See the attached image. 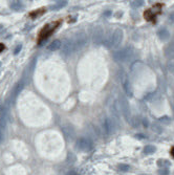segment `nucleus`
I'll use <instances>...</instances> for the list:
<instances>
[{"instance_id": "f257e3e1", "label": "nucleus", "mask_w": 174, "mask_h": 175, "mask_svg": "<svg viewBox=\"0 0 174 175\" xmlns=\"http://www.w3.org/2000/svg\"><path fill=\"white\" fill-rule=\"evenodd\" d=\"M112 57L115 62H127L129 60L133 59L134 49L132 46H127L125 48H122L120 51L113 52Z\"/></svg>"}, {"instance_id": "f03ea898", "label": "nucleus", "mask_w": 174, "mask_h": 175, "mask_svg": "<svg viewBox=\"0 0 174 175\" xmlns=\"http://www.w3.org/2000/svg\"><path fill=\"white\" fill-rule=\"evenodd\" d=\"M119 104H120V108L121 111L123 113L124 117H125L127 121H130L131 119V111H130V106H129L128 100L124 94H120L119 97Z\"/></svg>"}, {"instance_id": "7ed1b4c3", "label": "nucleus", "mask_w": 174, "mask_h": 175, "mask_svg": "<svg viewBox=\"0 0 174 175\" xmlns=\"http://www.w3.org/2000/svg\"><path fill=\"white\" fill-rule=\"evenodd\" d=\"M59 24H60V22H55V23H51V24H48V25L44 26L43 29L40 32V35H39V43H41V41H43V40L48 38V37L51 35V32L56 29V27L58 26Z\"/></svg>"}, {"instance_id": "20e7f679", "label": "nucleus", "mask_w": 174, "mask_h": 175, "mask_svg": "<svg viewBox=\"0 0 174 175\" xmlns=\"http://www.w3.org/2000/svg\"><path fill=\"white\" fill-rule=\"evenodd\" d=\"M77 148L81 151H89L93 148V142L88 137H80L77 141Z\"/></svg>"}, {"instance_id": "39448f33", "label": "nucleus", "mask_w": 174, "mask_h": 175, "mask_svg": "<svg viewBox=\"0 0 174 175\" xmlns=\"http://www.w3.org/2000/svg\"><path fill=\"white\" fill-rule=\"evenodd\" d=\"M124 32L121 29H116L115 31L112 32V47L116 48L121 45L122 41H123Z\"/></svg>"}, {"instance_id": "423d86ee", "label": "nucleus", "mask_w": 174, "mask_h": 175, "mask_svg": "<svg viewBox=\"0 0 174 175\" xmlns=\"http://www.w3.org/2000/svg\"><path fill=\"white\" fill-rule=\"evenodd\" d=\"M93 43L96 45H99V44L103 43V40H104V31L101 26H96L93 31Z\"/></svg>"}, {"instance_id": "0eeeda50", "label": "nucleus", "mask_w": 174, "mask_h": 175, "mask_svg": "<svg viewBox=\"0 0 174 175\" xmlns=\"http://www.w3.org/2000/svg\"><path fill=\"white\" fill-rule=\"evenodd\" d=\"M122 84H123V88H124V90H125L126 92V94L129 97H132V88H131V84H130V82H129V79H128V77H127V74H125V72H123V74H122Z\"/></svg>"}, {"instance_id": "6e6552de", "label": "nucleus", "mask_w": 174, "mask_h": 175, "mask_svg": "<svg viewBox=\"0 0 174 175\" xmlns=\"http://www.w3.org/2000/svg\"><path fill=\"white\" fill-rule=\"evenodd\" d=\"M87 42V37L85 36V34L81 32L77 36L76 41L74 42V51H78V49H81L82 47L86 44Z\"/></svg>"}, {"instance_id": "1a4fd4ad", "label": "nucleus", "mask_w": 174, "mask_h": 175, "mask_svg": "<svg viewBox=\"0 0 174 175\" xmlns=\"http://www.w3.org/2000/svg\"><path fill=\"white\" fill-rule=\"evenodd\" d=\"M104 127H105V131L106 133L108 134V135H110V134L114 133V131H115V121H114L113 119H106L105 120V123H104Z\"/></svg>"}, {"instance_id": "9d476101", "label": "nucleus", "mask_w": 174, "mask_h": 175, "mask_svg": "<svg viewBox=\"0 0 174 175\" xmlns=\"http://www.w3.org/2000/svg\"><path fill=\"white\" fill-rule=\"evenodd\" d=\"M73 51H74V42L70 41V40H66L63 43V45H62V54L64 56H67V55L71 54Z\"/></svg>"}, {"instance_id": "9b49d317", "label": "nucleus", "mask_w": 174, "mask_h": 175, "mask_svg": "<svg viewBox=\"0 0 174 175\" xmlns=\"http://www.w3.org/2000/svg\"><path fill=\"white\" fill-rule=\"evenodd\" d=\"M157 36L161 41L165 42V41H168V40L170 39V32H169V31L166 29V27H161V29H158Z\"/></svg>"}, {"instance_id": "f8f14e48", "label": "nucleus", "mask_w": 174, "mask_h": 175, "mask_svg": "<svg viewBox=\"0 0 174 175\" xmlns=\"http://www.w3.org/2000/svg\"><path fill=\"white\" fill-rule=\"evenodd\" d=\"M62 131H63L64 136H65L67 139H73L74 137V130L73 127L66 126L64 127V128H62Z\"/></svg>"}, {"instance_id": "ddd939ff", "label": "nucleus", "mask_w": 174, "mask_h": 175, "mask_svg": "<svg viewBox=\"0 0 174 175\" xmlns=\"http://www.w3.org/2000/svg\"><path fill=\"white\" fill-rule=\"evenodd\" d=\"M164 52H165V56L167 57V58H169V59L174 58V43L173 42L171 44H168V45L165 47Z\"/></svg>"}, {"instance_id": "4468645a", "label": "nucleus", "mask_w": 174, "mask_h": 175, "mask_svg": "<svg viewBox=\"0 0 174 175\" xmlns=\"http://www.w3.org/2000/svg\"><path fill=\"white\" fill-rule=\"evenodd\" d=\"M60 47H61V41L60 40H55V41H53L49 44L48 49L51 51H58Z\"/></svg>"}, {"instance_id": "2eb2a0df", "label": "nucleus", "mask_w": 174, "mask_h": 175, "mask_svg": "<svg viewBox=\"0 0 174 175\" xmlns=\"http://www.w3.org/2000/svg\"><path fill=\"white\" fill-rule=\"evenodd\" d=\"M157 166L161 167V168H168V167L170 166V162L167 161V159L161 158V159H158V161H157Z\"/></svg>"}, {"instance_id": "dca6fc26", "label": "nucleus", "mask_w": 174, "mask_h": 175, "mask_svg": "<svg viewBox=\"0 0 174 175\" xmlns=\"http://www.w3.org/2000/svg\"><path fill=\"white\" fill-rule=\"evenodd\" d=\"M130 6L131 7H133V9H138V7L144 6V1L143 0H134V1L130 2Z\"/></svg>"}, {"instance_id": "f3484780", "label": "nucleus", "mask_w": 174, "mask_h": 175, "mask_svg": "<svg viewBox=\"0 0 174 175\" xmlns=\"http://www.w3.org/2000/svg\"><path fill=\"white\" fill-rule=\"evenodd\" d=\"M156 148L152 145H148V146H146L145 148H144V153L145 154H152L155 152Z\"/></svg>"}, {"instance_id": "a211bd4d", "label": "nucleus", "mask_w": 174, "mask_h": 175, "mask_svg": "<svg viewBox=\"0 0 174 175\" xmlns=\"http://www.w3.org/2000/svg\"><path fill=\"white\" fill-rule=\"evenodd\" d=\"M11 7L13 10H15V11H19L20 9H22V4L20 1H12Z\"/></svg>"}, {"instance_id": "6ab92c4d", "label": "nucleus", "mask_w": 174, "mask_h": 175, "mask_svg": "<svg viewBox=\"0 0 174 175\" xmlns=\"http://www.w3.org/2000/svg\"><path fill=\"white\" fill-rule=\"evenodd\" d=\"M67 4V1H57V3L55 4V6H51V9L53 10H58V9H61V7L65 6Z\"/></svg>"}, {"instance_id": "aec40b11", "label": "nucleus", "mask_w": 174, "mask_h": 175, "mask_svg": "<svg viewBox=\"0 0 174 175\" xmlns=\"http://www.w3.org/2000/svg\"><path fill=\"white\" fill-rule=\"evenodd\" d=\"M4 123H6V110L3 109L0 111V125L4 126Z\"/></svg>"}, {"instance_id": "412c9836", "label": "nucleus", "mask_w": 174, "mask_h": 175, "mask_svg": "<svg viewBox=\"0 0 174 175\" xmlns=\"http://www.w3.org/2000/svg\"><path fill=\"white\" fill-rule=\"evenodd\" d=\"M160 122L161 123H163V124H166V125H168V124H170L171 123V119L169 116H161V117H160Z\"/></svg>"}, {"instance_id": "4be33fe9", "label": "nucleus", "mask_w": 174, "mask_h": 175, "mask_svg": "<svg viewBox=\"0 0 174 175\" xmlns=\"http://www.w3.org/2000/svg\"><path fill=\"white\" fill-rule=\"evenodd\" d=\"M119 170L122 172H127L130 170V167L128 166V165H125V164H121V165H119Z\"/></svg>"}, {"instance_id": "5701e85b", "label": "nucleus", "mask_w": 174, "mask_h": 175, "mask_svg": "<svg viewBox=\"0 0 174 175\" xmlns=\"http://www.w3.org/2000/svg\"><path fill=\"white\" fill-rule=\"evenodd\" d=\"M22 88H23V84L22 83H19L18 85H17L16 88H15V90H14V97H16L17 94L22 90Z\"/></svg>"}, {"instance_id": "b1692460", "label": "nucleus", "mask_w": 174, "mask_h": 175, "mask_svg": "<svg viewBox=\"0 0 174 175\" xmlns=\"http://www.w3.org/2000/svg\"><path fill=\"white\" fill-rule=\"evenodd\" d=\"M45 12V10H38V11H36V12H33V13H31L29 14V16L31 17H36V16H40V15H42Z\"/></svg>"}, {"instance_id": "393cba45", "label": "nucleus", "mask_w": 174, "mask_h": 175, "mask_svg": "<svg viewBox=\"0 0 174 175\" xmlns=\"http://www.w3.org/2000/svg\"><path fill=\"white\" fill-rule=\"evenodd\" d=\"M170 172L167 168H161V170H158V175H169Z\"/></svg>"}, {"instance_id": "a878e982", "label": "nucleus", "mask_w": 174, "mask_h": 175, "mask_svg": "<svg viewBox=\"0 0 174 175\" xmlns=\"http://www.w3.org/2000/svg\"><path fill=\"white\" fill-rule=\"evenodd\" d=\"M152 130L154 132H156V133H161V128L158 126L157 124H153L152 125Z\"/></svg>"}, {"instance_id": "bb28decb", "label": "nucleus", "mask_w": 174, "mask_h": 175, "mask_svg": "<svg viewBox=\"0 0 174 175\" xmlns=\"http://www.w3.org/2000/svg\"><path fill=\"white\" fill-rule=\"evenodd\" d=\"M168 69H169V71H170L171 74L174 76V63H169L168 64Z\"/></svg>"}, {"instance_id": "cd10ccee", "label": "nucleus", "mask_w": 174, "mask_h": 175, "mask_svg": "<svg viewBox=\"0 0 174 175\" xmlns=\"http://www.w3.org/2000/svg\"><path fill=\"white\" fill-rule=\"evenodd\" d=\"M21 48H22L21 44H19V45H18V46H17V47H16V49H15L14 54H15V55H17V54H18V52H19V51H21Z\"/></svg>"}, {"instance_id": "c85d7f7f", "label": "nucleus", "mask_w": 174, "mask_h": 175, "mask_svg": "<svg viewBox=\"0 0 174 175\" xmlns=\"http://www.w3.org/2000/svg\"><path fill=\"white\" fill-rule=\"evenodd\" d=\"M169 21H170V22H173L174 21V13L169 15Z\"/></svg>"}, {"instance_id": "c756f323", "label": "nucleus", "mask_w": 174, "mask_h": 175, "mask_svg": "<svg viewBox=\"0 0 174 175\" xmlns=\"http://www.w3.org/2000/svg\"><path fill=\"white\" fill-rule=\"evenodd\" d=\"M3 142V133H2V130L0 128V144Z\"/></svg>"}, {"instance_id": "7c9ffc66", "label": "nucleus", "mask_w": 174, "mask_h": 175, "mask_svg": "<svg viewBox=\"0 0 174 175\" xmlns=\"http://www.w3.org/2000/svg\"><path fill=\"white\" fill-rule=\"evenodd\" d=\"M4 48H6V46H4V45H3V44H2V43H0V52H1L2 51H3Z\"/></svg>"}, {"instance_id": "2f4dec72", "label": "nucleus", "mask_w": 174, "mask_h": 175, "mask_svg": "<svg viewBox=\"0 0 174 175\" xmlns=\"http://www.w3.org/2000/svg\"><path fill=\"white\" fill-rule=\"evenodd\" d=\"M144 125H145V126H147V125H148V121H147V120H144Z\"/></svg>"}, {"instance_id": "473e14b6", "label": "nucleus", "mask_w": 174, "mask_h": 175, "mask_svg": "<svg viewBox=\"0 0 174 175\" xmlns=\"http://www.w3.org/2000/svg\"><path fill=\"white\" fill-rule=\"evenodd\" d=\"M171 153H172V155L174 156V148L172 149V151H171Z\"/></svg>"}, {"instance_id": "72a5a7b5", "label": "nucleus", "mask_w": 174, "mask_h": 175, "mask_svg": "<svg viewBox=\"0 0 174 175\" xmlns=\"http://www.w3.org/2000/svg\"><path fill=\"white\" fill-rule=\"evenodd\" d=\"M141 175H149V174H141Z\"/></svg>"}, {"instance_id": "f704fd0d", "label": "nucleus", "mask_w": 174, "mask_h": 175, "mask_svg": "<svg viewBox=\"0 0 174 175\" xmlns=\"http://www.w3.org/2000/svg\"><path fill=\"white\" fill-rule=\"evenodd\" d=\"M173 43H174V37H173Z\"/></svg>"}, {"instance_id": "c9c22d12", "label": "nucleus", "mask_w": 174, "mask_h": 175, "mask_svg": "<svg viewBox=\"0 0 174 175\" xmlns=\"http://www.w3.org/2000/svg\"><path fill=\"white\" fill-rule=\"evenodd\" d=\"M0 66H1V63H0Z\"/></svg>"}]
</instances>
